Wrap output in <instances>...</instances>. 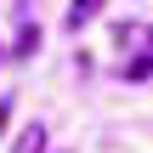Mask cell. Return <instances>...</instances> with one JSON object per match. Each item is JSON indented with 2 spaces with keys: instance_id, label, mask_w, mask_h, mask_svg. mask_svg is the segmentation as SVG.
<instances>
[{
  "instance_id": "1",
  "label": "cell",
  "mask_w": 153,
  "mask_h": 153,
  "mask_svg": "<svg viewBox=\"0 0 153 153\" xmlns=\"http://www.w3.org/2000/svg\"><path fill=\"white\" fill-rule=\"evenodd\" d=\"M114 45H142V51H153V23H119L114 28Z\"/></svg>"
},
{
  "instance_id": "2",
  "label": "cell",
  "mask_w": 153,
  "mask_h": 153,
  "mask_svg": "<svg viewBox=\"0 0 153 153\" xmlns=\"http://www.w3.org/2000/svg\"><path fill=\"white\" fill-rule=\"evenodd\" d=\"M11 153H45V125H23V136H17Z\"/></svg>"
},
{
  "instance_id": "3",
  "label": "cell",
  "mask_w": 153,
  "mask_h": 153,
  "mask_svg": "<svg viewBox=\"0 0 153 153\" xmlns=\"http://www.w3.org/2000/svg\"><path fill=\"white\" fill-rule=\"evenodd\" d=\"M97 11H102V0H74V11H68V28H85Z\"/></svg>"
},
{
  "instance_id": "4",
  "label": "cell",
  "mask_w": 153,
  "mask_h": 153,
  "mask_svg": "<svg viewBox=\"0 0 153 153\" xmlns=\"http://www.w3.org/2000/svg\"><path fill=\"white\" fill-rule=\"evenodd\" d=\"M34 45H40V28L23 23V28H17V57H34Z\"/></svg>"
},
{
  "instance_id": "5",
  "label": "cell",
  "mask_w": 153,
  "mask_h": 153,
  "mask_svg": "<svg viewBox=\"0 0 153 153\" xmlns=\"http://www.w3.org/2000/svg\"><path fill=\"white\" fill-rule=\"evenodd\" d=\"M148 74H153V51H142V57L125 62V79H148Z\"/></svg>"
}]
</instances>
